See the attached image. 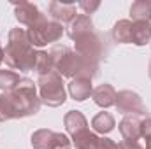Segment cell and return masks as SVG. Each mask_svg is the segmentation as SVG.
Segmentation results:
<instances>
[{"label":"cell","mask_w":151,"mask_h":149,"mask_svg":"<svg viewBox=\"0 0 151 149\" xmlns=\"http://www.w3.org/2000/svg\"><path fill=\"white\" fill-rule=\"evenodd\" d=\"M9 119H12V112H11V109H9L5 93H2V95H0V123L9 121Z\"/></svg>","instance_id":"cell-23"},{"label":"cell","mask_w":151,"mask_h":149,"mask_svg":"<svg viewBox=\"0 0 151 149\" xmlns=\"http://www.w3.org/2000/svg\"><path fill=\"white\" fill-rule=\"evenodd\" d=\"M119 132L127 140H139L141 137V119L137 116H127L119 123Z\"/></svg>","instance_id":"cell-14"},{"label":"cell","mask_w":151,"mask_h":149,"mask_svg":"<svg viewBox=\"0 0 151 149\" xmlns=\"http://www.w3.org/2000/svg\"><path fill=\"white\" fill-rule=\"evenodd\" d=\"M28 40L34 47H42L49 42H56L63 35V28L56 21H49L46 16L27 30Z\"/></svg>","instance_id":"cell-5"},{"label":"cell","mask_w":151,"mask_h":149,"mask_svg":"<svg viewBox=\"0 0 151 149\" xmlns=\"http://www.w3.org/2000/svg\"><path fill=\"white\" fill-rule=\"evenodd\" d=\"M14 14H16V19L21 23V25H27L28 28L34 27L37 21H40L44 18V14L37 9V5L30 4V2H21L16 5L14 9Z\"/></svg>","instance_id":"cell-9"},{"label":"cell","mask_w":151,"mask_h":149,"mask_svg":"<svg viewBox=\"0 0 151 149\" xmlns=\"http://www.w3.org/2000/svg\"><path fill=\"white\" fill-rule=\"evenodd\" d=\"M63 125H65V128H67V132H69L70 135H76V133H79V132H83V130L88 128L86 117H84L79 111H69L67 112L65 117H63Z\"/></svg>","instance_id":"cell-15"},{"label":"cell","mask_w":151,"mask_h":149,"mask_svg":"<svg viewBox=\"0 0 151 149\" xmlns=\"http://www.w3.org/2000/svg\"><path fill=\"white\" fill-rule=\"evenodd\" d=\"M69 37L77 40L79 37H84L88 34H93V23H91V18L86 16V14H79L76 16L74 19L69 23Z\"/></svg>","instance_id":"cell-11"},{"label":"cell","mask_w":151,"mask_h":149,"mask_svg":"<svg viewBox=\"0 0 151 149\" xmlns=\"http://www.w3.org/2000/svg\"><path fill=\"white\" fill-rule=\"evenodd\" d=\"M130 42L135 46H144L151 42V25L148 21H134Z\"/></svg>","instance_id":"cell-16"},{"label":"cell","mask_w":151,"mask_h":149,"mask_svg":"<svg viewBox=\"0 0 151 149\" xmlns=\"http://www.w3.org/2000/svg\"><path fill=\"white\" fill-rule=\"evenodd\" d=\"M130 16L134 21H148L151 19V4L146 0H137L130 7Z\"/></svg>","instance_id":"cell-20"},{"label":"cell","mask_w":151,"mask_h":149,"mask_svg":"<svg viewBox=\"0 0 151 149\" xmlns=\"http://www.w3.org/2000/svg\"><path fill=\"white\" fill-rule=\"evenodd\" d=\"M34 70L39 74V77L49 74V72H55V70H53V60H51V54H49V53L37 51V60H35Z\"/></svg>","instance_id":"cell-21"},{"label":"cell","mask_w":151,"mask_h":149,"mask_svg":"<svg viewBox=\"0 0 151 149\" xmlns=\"http://www.w3.org/2000/svg\"><path fill=\"white\" fill-rule=\"evenodd\" d=\"M49 14L56 23H70L76 18V4L72 2H51Z\"/></svg>","instance_id":"cell-10"},{"label":"cell","mask_w":151,"mask_h":149,"mask_svg":"<svg viewBox=\"0 0 151 149\" xmlns=\"http://www.w3.org/2000/svg\"><path fill=\"white\" fill-rule=\"evenodd\" d=\"M4 62V49H2V46H0V63Z\"/></svg>","instance_id":"cell-28"},{"label":"cell","mask_w":151,"mask_h":149,"mask_svg":"<svg viewBox=\"0 0 151 149\" xmlns=\"http://www.w3.org/2000/svg\"><path fill=\"white\" fill-rule=\"evenodd\" d=\"M5 98L12 112V119L37 114L40 109V98H37L35 84L27 77H21V81L12 91H5Z\"/></svg>","instance_id":"cell-2"},{"label":"cell","mask_w":151,"mask_h":149,"mask_svg":"<svg viewBox=\"0 0 151 149\" xmlns=\"http://www.w3.org/2000/svg\"><path fill=\"white\" fill-rule=\"evenodd\" d=\"M67 149H69V148H67Z\"/></svg>","instance_id":"cell-31"},{"label":"cell","mask_w":151,"mask_h":149,"mask_svg":"<svg viewBox=\"0 0 151 149\" xmlns=\"http://www.w3.org/2000/svg\"><path fill=\"white\" fill-rule=\"evenodd\" d=\"M79 7L84 11V14L88 16V14H91L93 11H97L99 7H100V2L99 0H95V2H88V0H83V2H79Z\"/></svg>","instance_id":"cell-24"},{"label":"cell","mask_w":151,"mask_h":149,"mask_svg":"<svg viewBox=\"0 0 151 149\" xmlns=\"http://www.w3.org/2000/svg\"><path fill=\"white\" fill-rule=\"evenodd\" d=\"M39 91H40V102L49 107H58L67 98L62 75L56 72H49L39 77Z\"/></svg>","instance_id":"cell-4"},{"label":"cell","mask_w":151,"mask_h":149,"mask_svg":"<svg viewBox=\"0 0 151 149\" xmlns=\"http://www.w3.org/2000/svg\"><path fill=\"white\" fill-rule=\"evenodd\" d=\"M141 137H144L146 142L151 140V117H146L141 121Z\"/></svg>","instance_id":"cell-25"},{"label":"cell","mask_w":151,"mask_h":149,"mask_svg":"<svg viewBox=\"0 0 151 149\" xmlns=\"http://www.w3.org/2000/svg\"><path fill=\"white\" fill-rule=\"evenodd\" d=\"M32 146L34 149H67L70 146V140L63 133L42 128L32 135Z\"/></svg>","instance_id":"cell-7"},{"label":"cell","mask_w":151,"mask_h":149,"mask_svg":"<svg viewBox=\"0 0 151 149\" xmlns=\"http://www.w3.org/2000/svg\"><path fill=\"white\" fill-rule=\"evenodd\" d=\"M21 81L19 74H16L14 70H5V69H0V88L5 90V91H12L18 82Z\"/></svg>","instance_id":"cell-22"},{"label":"cell","mask_w":151,"mask_h":149,"mask_svg":"<svg viewBox=\"0 0 151 149\" xmlns=\"http://www.w3.org/2000/svg\"><path fill=\"white\" fill-rule=\"evenodd\" d=\"M69 91H70L72 98L77 100V102H83V100L90 98L91 93H93L91 79H86V77H74V79L69 82Z\"/></svg>","instance_id":"cell-12"},{"label":"cell","mask_w":151,"mask_h":149,"mask_svg":"<svg viewBox=\"0 0 151 149\" xmlns=\"http://www.w3.org/2000/svg\"><path fill=\"white\" fill-rule=\"evenodd\" d=\"M118 148L119 149H146L139 140H127V139H123V140L118 144Z\"/></svg>","instance_id":"cell-26"},{"label":"cell","mask_w":151,"mask_h":149,"mask_svg":"<svg viewBox=\"0 0 151 149\" xmlns=\"http://www.w3.org/2000/svg\"><path fill=\"white\" fill-rule=\"evenodd\" d=\"M51 60H53V70L62 77H86V79H93L95 72L91 69H88V65L83 62V58L65 46H58L55 49H51Z\"/></svg>","instance_id":"cell-3"},{"label":"cell","mask_w":151,"mask_h":149,"mask_svg":"<svg viewBox=\"0 0 151 149\" xmlns=\"http://www.w3.org/2000/svg\"><path fill=\"white\" fill-rule=\"evenodd\" d=\"M148 72H150V77H151V62H150V67H148Z\"/></svg>","instance_id":"cell-30"},{"label":"cell","mask_w":151,"mask_h":149,"mask_svg":"<svg viewBox=\"0 0 151 149\" xmlns=\"http://www.w3.org/2000/svg\"><path fill=\"white\" fill-rule=\"evenodd\" d=\"M99 149H119V148H118V144L113 139L102 137V139H99Z\"/></svg>","instance_id":"cell-27"},{"label":"cell","mask_w":151,"mask_h":149,"mask_svg":"<svg viewBox=\"0 0 151 149\" xmlns=\"http://www.w3.org/2000/svg\"><path fill=\"white\" fill-rule=\"evenodd\" d=\"M132 27H134V21H130V19H121V21H118L113 28L114 40L119 42V44H128L130 39H132Z\"/></svg>","instance_id":"cell-18"},{"label":"cell","mask_w":151,"mask_h":149,"mask_svg":"<svg viewBox=\"0 0 151 149\" xmlns=\"http://www.w3.org/2000/svg\"><path fill=\"white\" fill-rule=\"evenodd\" d=\"M72 140L76 144V149H99V137L88 128L72 135Z\"/></svg>","instance_id":"cell-17"},{"label":"cell","mask_w":151,"mask_h":149,"mask_svg":"<svg viewBox=\"0 0 151 149\" xmlns=\"http://www.w3.org/2000/svg\"><path fill=\"white\" fill-rule=\"evenodd\" d=\"M76 53L83 58V62L97 72L99 60L102 56V44L93 34H88L84 37H79L76 40Z\"/></svg>","instance_id":"cell-6"},{"label":"cell","mask_w":151,"mask_h":149,"mask_svg":"<svg viewBox=\"0 0 151 149\" xmlns=\"http://www.w3.org/2000/svg\"><path fill=\"white\" fill-rule=\"evenodd\" d=\"M116 109L123 114H130V116H144L146 114V107L142 104V98L130 91V90H123L116 95Z\"/></svg>","instance_id":"cell-8"},{"label":"cell","mask_w":151,"mask_h":149,"mask_svg":"<svg viewBox=\"0 0 151 149\" xmlns=\"http://www.w3.org/2000/svg\"><path fill=\"white\" fill-rule=\"evenodd\" d=\"M91 126L97 133H109L114 128V117L109 112H99L93 119H91Z\"/></svg>","instance_id":"cell-19"},{"label":"cell","mask_w":151,"mask_h":149,"mask_svg":"<svg viewBox=\"0 0 151 149\" xmlns=\"http://www.w3.org/2000/svg\"><path fill=\"white\" fill-rule=\"evenodd\" d=\"M4 60L14 70H23V72L34 70L35 60H37V51L30 44L27 30L12 28L9 32L7 46L4 51Z\"/></svg>","instance_id":"cell-1"},{"label":"cell","mask_w":151,"mask_h":149,"mask_svg":"<svg viewBox=\"0 0 151 149\" xmlns=\"http://www.w3.org/2000/svg\"><path fill=\"white\" fill-rule=\"evenodd\" d=\"M146 149H151V140H148V142H146Z\"/></svg>","instance_id":"cell-29"},{"label":"cell","mask_w":151,"mask_h":149,"mask_svg":"<svg viewBox=\"0 0 151 149\" xmlns=\"http://www.w3.org/2000/svg\"><path fill=\"white\" fill-rule=\"evenodd\" d=\"M116 90H114L111 84H100V86H97L95 90H93V93H91V98H93V102L99 105V107H104V109H107V107H111L116 104Z\"/></svg>","instance_id":"cell-13"}]
</instances>
